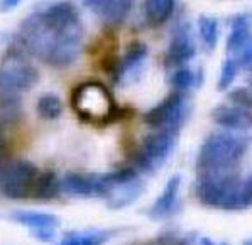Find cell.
<instances>
[{
    "mask_svg": "<svg viewBox=\"0 0 252 245\" xmlns=\"http://www.w3.org/2000/svg\"><path fill=\"white\" fill-rule=\"evenodd\" d=\"M17 39L27 54L36 56L53 68L73 64L83 48V24L69 27H53L42 21L39 12L31 14L19 27Z\"/></svg>",
    "mask_w": 252,
    "mask_h": 245,
    "instance_id": "1",
    "label": "cell"
},
{
    "mask_svg": "<svg viewBox=\"0 0 252 245\" xmlns=\"http://www.w3.org/2000/svg\"><path fill=\"white\" fill-rule=\"evenodd\" d=\"M195 194L203 207L242 212L252 205V180L251 176L240 178L239 173L198 176Z\"/></svg>",
    "mask_w": 252,
    "mask_h": 245,
    "instance_id": "2",
    "label": "cell"
},
{
    "mask_svg": "<svg viewBox=\"0 0 252 245\" xmlns=\"http://www.w3.org/2000/svg\"><path fill=\"white\" fill-rule=\"evenodd\" d=\"M247 139L234 134H212L201 144L196 155V174L215 176V174L235 173L239 162L247 153Z\"/></svg>",
    "mask_w": 252,
    "mask_h": 245,
    "instance_id": "3",
    "label": "cell"
},
{
    "mask_svg": "<svg viewBox=\"0 0 252 245\" xmlns=\"http://www.w3.org/2000/svg\"><path fill=\"white\" fill-rule=\"evenodd\" d=\"M27 51L21 41L15 39L9 44L0 66V93H21L27 92L39 81V71L26 60Z\"/></svg>",
    "mask_w": 252,
    "mask_h": 245,
    "instance_id": "4",
    "label": "cell"
},
{
    "mask_svg": "<svg viewBox=\"0 0 252 245\" xmlns=\"http://www.w3.org/2000/svg\"><path fill=\"white\" fill-rule=\"evenodd\" d=\"M73 108L87 122H108L115 114L110 92L96 81L81 83L73 90Z\"/></svg>",
    "mask_w": 252,
    "mask_h": 245,
    "instance_id": "5",
    "label": "cell"
},
{
    "mask_svg": "<svg viewBox=\"0 0 252 245\" xmlns=\"http://www.w3.org/2000/svg\"><path fill=\"white\" fill-rule=\"evenodd\" d=\"M180 137V129H158L147 135L135 154V164L146 174L158 173L173 154Z\"/></svg>",
    "mask_w": 252,
    "mask_h": 245,
    "instance_id": "6",
    "label": "cell"
},
{
    "mask_svg": "<svg viewBox=\"0 0 252 245\" xmlns=\"http://www.w3.org/2000/svg\"><path fill=\"white\" fill-rule=\"evenodd\" d=\"M189 110H191V103H189L188 96L183 92H173L164 100L153 107L149 112L142 115L146 125L154 127V129H181L185 120L188 119Z\"/></svg>",
    "mask_w": 252,
    "mask_h": 245,
    "instance_id": "7",
    "label": "cell"
},
{
    "mask_svg": "<svg viewBox=\"0 0 252 245\" xmlns=\"http://www.w3.org/2000/svg\"><path fill=\"white\" fill-rule=\"evenodd\" d=\"M37 173L36 166L27 161L10 162L0 183V193L9 200H27L31 198Z\"/></svg>",
    "mask_w": 252,
    "mask_h": 245,
    "instance_id": "8",
    "label": "cell"
},
{
    "mask_svg": "<svg viewBox=\"0 0 252 245\" xmlns=\"http://www.w3.org/2000/svg\"><path fill=\"white\" fill-rule=\"evenodd\" d=\"M112 186L108 174H66L60 180V193L71 198H105Z\"/></svg>",
    "mask_w": 252,
    "mask_h": 245,
    "instance_id": "9",
    "label": "cell"
},
{
    "mask_svg": "<svg viewBox=\"0 0 252 245\" xmlns=\"http://www.w3.org/2000/svg\"><path fill=\"white\" fill-rule=\"evenodd\" d=\"M12 220L17 223L24 225L31 230V235L36 237L37 240L48 244L53 242L56 237V230L60 227V220L56 218V215L44 212H32V210H17L14 212Z\"/></svg>",
    "mask_w": 252,
    "mask_h": 245,
    "instance_id": "10",
    "label": "cell"
},
{
    "mask_svg": "<svg viewBox=\"0 0 252 245\" xmlns=\"http://www.w3.org/2000/svg\"><path fill=\"white\" fill-rule=\"evenodd\" d=\"M196 54L195 39H193L191 29L188 24L180 26L173 34V39L169 42L168 49H166L164 63L168 68H181L186 66L188 61L193 60Z\"/></svg>",
    "mask_w": 252,
    "mask_h": 245,
    "instance_id": "11",
    "label": "cell"
},
{
    "mask_svg": "<svg viewBox=\"0 0 252 245\" xmlns=\"http://www.w3.org/2000/svg\"><path fill=\"white\" fill-rule=\"evenodd\" d=\"M147 58V46L141 41H135L127 48L126 54L120 61L114 64V81L117 83H129L130 80H137L142 71Z\"/></svg>",
    "mask_w": 252,
    "mask_h": 245,
    "instance_id": "12",
    "label": "cell"
},
{
    "mask_svg": "<svg viewBox=\"0 0 252 245\" xmlns=\"http://www.w3.org/2000/svg\"><path fill=\"white\" fill-rule=\"evenodd\" d=\"M81 2L108 26L120 24L134 5V0H81Z\"/></svg>",
    "mask_w": 252,
    "mask_h": 245,
    "instance_id": "13",
    "label": "cell"
},
{
    "mask_svg": "<svg viewBox=\"0 0 252 245\" xmlns=\"http://www.w3.org/2000/svg\"><path fill=\"white\" fill-rule=\"evenodd\" d=\"M180 188H181V178L178 174H174L166 183L159 198L154 201L153 207L147 210V215H149L151 220H164L178 212V208H180V200H178Z\"/></svg>",
    "mask_w": 252,
    "mask_h": 245,
    "instance_id": "14",
    "label": "cell"
},
{
    "mask_svg": "<svg viewBox=\"0 0 252 245\" xmlns=\"http://www.w3.org/2000/svg\"><path fill=\"white\" fill-rule=\"evenodd\" d=\"M212 119L217 125L234 132H247L252 125L251 110L235 105H217L212 110Z\"/></svg>",
    "mask_w": 252,
    "mask_h": 245,
    "instance_id": "15",
    "label": "cell"
},
{
    "mask_svg": "<svg viewBox=\"0 0 252 245\" xmlns=\"http://www.w3.org/2000/svg\"><path fill=\"white\" fill-rule=\"evenodd\" d=\"M142 191H144V183L141 181L139 176H135L129 181L112 184L103 200L107 201V207L110 210H120L132 205L142 194Z\"/></svg>",
    "mask_w": 252,
    "mask_h": 245,
    "instance_id": "16",
    "label": "cell"
},
{
    "mask_svg": "<svg viewBox=\"0 0 252 245\" xmlns=\"http://www.w3.org/2000/svg\"><path fill=\"white\" fill-rule=\"evenodd\" d=\"M251 46V19L249 15H235L230 22V34L227 39V53L230 56L237 54Z\"/></svg>",
    "mask_w": 252,
    "mask_h": 245,
    "instance_id": "17",
    "label": "cell"
},
{
    "mask_svg": "<svg viewBox=\"0 0 252 245\" xmlns=\"http://www.w3.org/2000/svg\"><path fill=\"white\" fill-rule=\"evenodd\" d=\"M60 178L51 171L48 173H37L36 181H34L31 198L37 201H51L60 196Z\"/></svg>",
    "mask_w": 252,
    "mask_h": 245,
    "instance_id": "18",
    "label": "cell"
},
{
    "mask_svg": "<svg viewBox=\"0 0 252 245\" xmlns=\"http://www.w3.org/2000/svg\"><path fill=\"white\" fill-rule=\"evenodd\" d=\"M176 0H144L146 21L151 27H159L169 21Z\"/></svg>",
    "mask_w": 252,
    "mask_h": 245,
    "instance_id": "19",
    "label": "cell"
},
{
    "mask_svg": "<svg viewBox=\"0 0 252 245\" xmlns=\"http://www.w3.org/2000/svg\"><path fill=\"white\" fill-rule=\"evenodd\" d=\"M112 232L108 230H87L73 232L61 239L56 245H103L110 240Z\"/></svg>",
    "mask_w": 252,
    "mask_h": 245,
    "instance_id": "20",
    "label": "cell"
},
{
    "mask_svg": "<svg viewBox=\"0 0 252 245\" xmlns=\"http://www.w3.org/2000/svg\"><path fill=\"white\" fill-rule=\"evenodd\" d=\"M169 83L174 88V92H189L193 88L200 87L201 85V73H195L193 69H189L188 66H181L173 71L171 78H169Z\"/></svg>",
    "mask_w": 252,
    "mask_h": 245,
    "instance_id": "21",
    "label": "cell"
},
{
    "mask_svg": "<svg viewBox=\"0 0 252 245\" xmlns=\"http://www.w3.org/2000/svg\"><path fill=\"white\" fill-rule=\"evenodd\" d=\"M37 115L42 120H56L60 119L63 114V102L58 95L54 93H48V95H42L37 100Z\"/></svg>",
    "mask_w": 252,
    "mask_h": 245,
    "instance_id": "22",
    "label": "cell"
},
{
    "mask_svg": "<svg viewBox=\"0 0 252 245\" xmlns=\"http://www.w3.org/2000/svg\"><path fill=\"white\" fill-rule=\"evenodd\" d=\"M198 32L207 51H213L219 42V22L213 17L201 15L198 19Z\"/></svg>",
    "mask_w": 252,
    "mask_h": 245,
    "instance_id": "23",
    "label": "cell"
},
{
    "mask_svg": "<svg viewBox=\"0 0 252 245\" xmlns=\"http://www.w3.org/2000/svg\"><path fill=\"white\" fill-rule=\"evenodd\" d=\"M239 61L235 60L234 56H228L225 61H223L222 64V71H220V78H219V85H217V88H219L220 92L227 90L228 87L232 85V81L235 80V76H237L239 73Z\"/></svg>",
    "mask_w": 252,
    "mask_h": 245,
    "instance_id": "24",
    "label": "cell"
},
{
    "mask_svg": "<svg viewBox=\"0 0 252 245\" xmlns=\"http://www.w3.org/2000/svg\"><path fill=\"white\" fill-rule=\"evenodd\" d=\"M228 102L235 105V107L251 110V92L247 88H235V90L228 93Z\"/></svg>",
    "mask_w": 252,
    "mask_h": 245,
    "instance_id": "25",
    "label": "cell"
},
{
    "mask_svg": "<svg viewBox=\"0 0 252 245\" xmlns=\"http://www.w3.org/2000/svg\"><path fill=\"white\" fill-rule=\"evenodd\" d=\"M9 164H10L9 146H7V141L3 139V134H0V183L3 180V174H5Z\"/></svg>",
    "mask_w": 252,
    "mask_h": 245,
    "instance_id": "26",
    "label": "cell"
},
{
    "mask_svg": "<svg viewBox=\"0 0 252 245\" xmlns=\"http://www.w3.org/2000/svg\"><path fill=\"white\" fill-rule=\"evenodd\" d=\"M21 2H22V0H0V12H7V10H12Z\"/></svg>",
    "mask_w": 252,
    "mask_h": 245,
    "instance_id": "27",
    "label": "cell"
},
{
    "mask_svg": "<svg viewBox=\"0 0 252 245\" xmlns=\"http://www.w3.org/2000/svg\"><path fill=\"white\" fill-rule=\"evenodd\" d=\"M198 245H215V244H213L208 237H201V239L198 240Z\"/></svg>",
    "mask_w": 252,
    "mask_h": 245,
    "instance_id": "28",
    "label": "cell"
},
{
    "mask_svg": "<svg viewBox=\"0 0 252 245\" xmlns=\"http://www.w3.org/2000/svg\"><path fill=\"white\" fill-rule=\"evenodd\" d=\"M220 245H230V244H227V242H222V244H220Z\"/></svg>",
    "mask_w": 252,
    "mask_h": 245,
    "instance_id": "29",
    "label": "cell"
},
{
    "mask_svg": "<svg viewBox=\"0 0 252 245\" xmlns=\"http://www.w3.org/2000/svg\"><path fill=\"white\" fill-rule=\"evenodd\" d=\"M244 245H251V242H246V244H244Z\"/></svg>",
    "mask_w": 252,
    "mask_h": 245,
    "instance_id": "30",
    "label": "cell"
}]
</instances>
